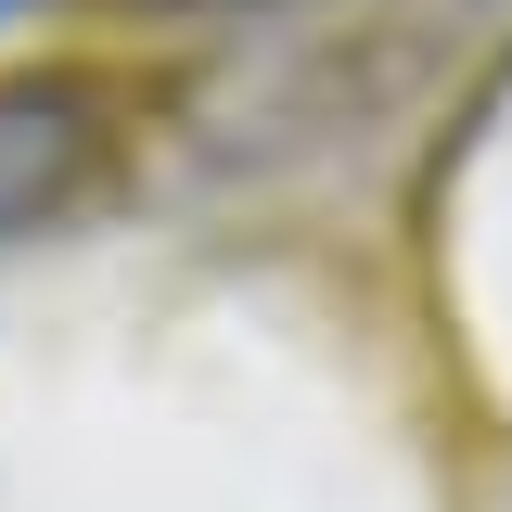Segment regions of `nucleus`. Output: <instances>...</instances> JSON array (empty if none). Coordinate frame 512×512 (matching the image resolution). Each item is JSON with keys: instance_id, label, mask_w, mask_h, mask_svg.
<instances>
[{"instance_id": "nucleus-2", "label": "nucleus", "mask_w": 512, "mask_h": 512, "mask_svg": "<svg viewBox=\"0 0 512 512\" xmlns=\"http://www.w3.org/2000/svg\"><path fill=\"white\" fill-rule=\"evenodd\" d=\"M13 13H26V0H0V26H13Z\"/></svg>"}, {"instance_id": "nucleus-1", "label": "nucleus", "mask_w": 512, "mask_h": 512, "mask_svg": "<svg viewBox=\"0 0 512 512\" xmlns=\"http://www.w3.org/2000/svg\"><path fill=\"white\" fill-rule=\"evenodd\" d=\"M128 141V90L103 64H0V244L64 231Z\"/></svg>"}]
</instances>
